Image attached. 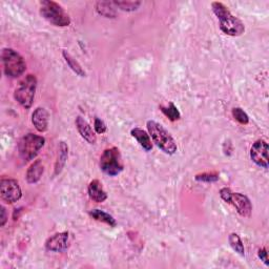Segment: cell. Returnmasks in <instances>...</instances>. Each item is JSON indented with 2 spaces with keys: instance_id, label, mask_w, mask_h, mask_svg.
<instances>
[{
  "instance_id": "cell-1",
  "label": "cell",
  "mask_w": 269,
  "mask_h": 269,
  "mask_svg": "<svg viewBox=\"0 0 269 269\" xmlns=\"http://www.w3.org/2000/svg\"><path fill=\"white\" fill-rule=\"evenodd\" d=\"M211 9H213L215 15L220 21V29L226 35L230 36H241L245 32L244 23L233 16L228 7L225 6L222 2H213L211 3Z\"/></svg>"
},
{
  "instance_id": "cell-2",
  "label": "cell",
  "mask_w": 269,
  "mask_h": 269,
  "mask_svg": "<svg viewBox=\"0 0 269 269\" xmlns=\"http://www.w3.org/2000/svg\"><path fill=\"white\" fill-rule=\"evenodd\" d=\"M148 129L149 133L152 137L153 142L156 144L158 148L167 154H174L178 148H177V143L173 136L170 135V133L164 126L161 125L158 122L150 120L148 121Z\"/></svg>"
},
{
  "instance_id": "cell-3",
  "label": "cell",
  "mask_w": 269,
  "mask_h": 269,
  "mask_svg": "<svg viewBox=\"0 0 269 269\" xmlns=\"http://www.w3.org/2000/svg\"><path fill=\"white\" fill-rule=\"evenodd\" d=\"M40 15L56 27H69L71 24L70 15L63 7L52 0H43L40 2Z\"/></svg>"
},
{
  "instance_id": "cell-4",
  "label": "cell",
  "mask_w": 269,
  "mask_h": 269,
  "mask_svg": "<svg viewBox=\"0 0 269 269\" xmlns=\"http://www.w3.org/2000/svg\"><path fill=\"white\" fill-rule=\"evenodd\" d=\"M1 58L4 73L7 77L18 78L26 72L27 64L22 56L13 48H3Z\"/></svg>"
},
{
  "instance_id": "cell-5",
  "label": "cell",
  "mask_w": 269,
  "mask_h": 269,
  "mask_svg": "<svg viewBox=\"0 0 269 269\" xmlns=\"http://www.w3.org/2000/svg\"><path fill=\"white\" fill-rule=\"evenodd\" d=\"M37 78L34 75H28L23 78L18 86L16 87L14 97L21 107L24 109H30L34 101V97L36 93Z\"/></svg>"
},
{
  "instance_id": "cell-6",
  "label": "cell",
  "mask_w": 269,
  "mask_h": 269,
  "mask_svg": "<svg viewBox=\"0 0 269 269\" xmlns=\"http://www.w3.org/2000/svg\"><path fill=\"white\" fill-rule=\"evenodd\" d=\"M45 143V139L41 136L35 134H28L23 136L18 142V152L23 161H31L34 159L39 151L41 150Z\"/></svg>"
},
{
  "instance_id": "cell-7",
  "label": "cell",
  "mask_w": 269,
  "mask_h": 269,
  "mask_svg": "<svg viewBox=\"0 0 269 269\" xmlns=\"http://www.w3.org/2000/svg\"><path fill=\"white\" fill-rule=\"evenodd\" d=\"M100 168L111 177L118 176L124 168L119 149L111 148L105 150L100 157Z\"/></svg>"
},
{
  "instance_id": "cell-8",
  "label": "cell",
  "mask_w": 269,
  "mask_h": 269,
  "mask_svg": "<svg viewBox=\"0 0 269 269\" xmlns=\"http://www.w3.org/2000/svg\"><path fill=\"white\" fill-rule=\"evenodd\" d=\"M0 197L7 204H13L22 197L19 183L14 179H2L0 181Z\"/></svg>"
},
{
  "instance_id": "cell-9",
  "label": "cell",
  "mask_w": 269,
  "mask_h": 269,
  "mask_svg": "<svg viewBox=\"0 0 269 269\" xmlns=\"http://www.w3.org/2000/svg\"><path fill=\"white\" fill-rule=\"evenodd\" d=\"M250 158L260 167L268 168V144L264 140H258L250 150Z\"/></svg>"
},
{
  "instance_id": "cell-10",
  "label": "cell",
  "mask_w": 269,
  "mask_h": 269,
  "mask_svg": "<svg viewBox=\"0 0 269 269\" xmlns=\"http://www.w3.org/2000/svg\"><path fill=\"white\" fill-rule=\"evenodd\" d=\"M69 247V232H59L55 233L51 238H48L45 242V248L48 251L53 252H62L67 250Z\"/></svg>"
},
{
  "instance_id": "cell-11",
  "label": "cell",
  "mask_w": 269,
  "mask_h": 269,
  "mask_svg": "<svg viewBox=\"0 0 269 269\" xmlns=\"http://www.w3.org/2000/svg\"><path fill=\"white\" fill-rule=\"evenodd\" d=\"M231 204H232L235 207L240 216L244 218L250 217L252 213V205L250 200L245 194H242L240 192H233Z\"/></svg>"
},
{
  "instance_id": "cell-12",
  "label": "cell",
  "mask_w": 269,
  "mask_h": 269,
  "mask_svg": "<svg viewBox=\"0 0 269 269\" xmlns=\"http://www.w3.org/2000/svg\"><path fill=\"white\" fill-rule=\"evenodd\" d=\"M48 119H50V115L43 108H37L32 114V123L40 133H44L47 130Z\"/></svg>"
},
{
  "instance_id": "cell-13",
  "label": "cell",
  "mask_w": 269,
  "mask_h": 269,
  "mask_svg": "<svg viewBox=\"0 0 269 269\" xmlns=\"http://www.w3.org/2000/svg\"><path fill=\"white\" fill-rule=\"evenodd\" d=\"M76 127L78 133L80 134V136L83 138V139L89 143V144H95L97 142V137L96 134L93 130L92 126L87 123V121L84 120L82 117L78 116L76 118Z\"/></svg>"
},
{
  "instance_id": "cell-14",
  "label": "cell",
  "mask_w": 269,
  "mask_h": 269,
  "mask_svg": "<svg viewBox=\"0 0 269 269\" xmlns=\"http://www.w3.org/2000/svg\"><path fill=\"white\" fill-rule=\"evenodd\" d=\"M88 197L96 203H102L108 199V193L103 190V186L99 180H93L87 189Z\"/></svg>"
},
{
  "instance_id": "cell-15",
  "label": "cell",
  "mask_w": 269,
  "mask_h": 269,
  "mask_svg": "<svg viewBox=\"0 0 269 269\" xmlns=\"http://www.w3.org/2000/svg\"><path fill=\"white\" fill-rule=\"evenodd\" d=\"M44 172V167L42 162L40 160L35 161L33 164L30 166L27 172V181L30 184H35L37 183L40 179H41Z\"/></svg>"
},
{
  "instance_id": "cell-16",
  "label": "cell",
  "mask_w": 269,
  "mask_h": 269,
  "mask_svg": "<svg viewBox=\"0 0 269 269\" xmlns=\"http://www.w3.org/2000/svg\"><path fill=\"white\" fill-rule=\"evenodd\" d=\"M130 134H132V136L138 141V143L141 145V148L143 150H145L146 152H150L153 150V143L150 138V135H148L145 130L139 127H135L132 129Z\"/></svg>"
},
{
  "instance_id": "cell-17",
  "label": "cell",
  "mask_w": 269,
  "mask_h": 269,
  "mask_svg": "<svg viewBox=\"0 0 269 269\" xmlns=\"http://www.w3.org/2000/svg\"><path fill=\"white\" fill-rule=\"evenodd\" d=\"M69 156V148L68 145L65 144V142H60L59 145V153H58V158H57L56 161V165H55V175H58L62 172V169L67 163Z\"/></svg>"
},
{
  "instance_id": "cell-18",
  "label": "cell",
  "mask_w": 269,
  "mask_h": 269,
  "mask_svg": "<svg viewBox=\"0 0 269 269\" xmlns=\"http://www.w3.org/2000/svg\"><path fill=\"white\" fill-rule=\"evenodd\" d=\"M89 216H91L93 219L97 220V221L108 224L111 227H116L117 225L116 220L114 219V217L108 213H105V211L101 209H92L91 211H89Z\"/></svg>"
},
{
  "instance_id": "cell-19",
  "label": "cell",
  "mask_w": 269,
  "mask_h": 269,
  "mask_svg": "<svg viewBox=\"0 0 269 269\" xmlns=\"http://www.w3.org/2000/svg\"><path fill=\"white\" fill-rule=\"evenodd\" d=\"M96 10L98 14H100L103 17L107 18H115L116 17V11L114 7L113 2L109 1H99L96 4Z\"/></svg>"
},
{
  "instance_id": "cell-20",
  "label": "cell",
  "mask_w": 269,
  "mask_h": 269,
  "mask_svg": "<svg viewBox=\"0 0 269 269\" xmlns=\"http://www.w3.org/2000/svg\"><path fill=\"white\" fill-rule=\"evenodd\" d=\"M63 57H64L65 61H67L69 67L73 71H74L78 76H80V77H84L85 76V72L83 71L82 68H81V65L79 64V62L76 61V59L73 58L71 54H69L67 51H63Z\"/></svg>"
},
{
  "instance_id": "cell-21",
  "label": "cell",
  "mask_w": 269,
  "mask_h": 269,
  "mask_svg": "<svg viewBox=\"0 0 269 269\" xmlns=\"http://www.w3.org/2000/svg\"><path fill=\"white\" fill-rule=\"evenodd\" d=\"M228 241H230L231 248L237 252V254H239L240 256L245 255V248H244L243 242L238 233H234V232L231 233L230 238H228Z\"/></svg>"
},
{
  "instance_id": "cell-22",
  "label": "cell",
  "mask_w": 269,
  "mask_h": 269,
  "mask_svg": "<svg viewBox=\"0 0 269 269\" xmlns=\"http://www.w3.org/2000/svg\"><path fill=\"white\" fill-rule=\"evenodd\" d=\"M160 110L169 120L172 121H177L181 118L180 112H179V110L173 102H170L168 107H163V105H161Z\"/></svg>"
},
{
  "instance_id": "cell-23",
  "label": "cell",
  "mask_w": 269,
  "mask_h": 269,
  "mask_svg": "<svg viewBox=\"0 0 269 269\" xmlns=\"http://www.w3.org/2000/svg\"><path fill=\"white\" fill-rule=\"evenodd\" d=\"M113 3L120 10L125 12H134L139 9L141 5L140 1H113Z\"/></svg>"
},
{
  "instance_id": "cell-24",
  "label": "cell",
  "mask_w": 269,
  "mask_h": 269,
  "mask_svg": "<svg viewBox=\"0 0 269 269\" xmlns=\"http://www.w3.org/2000/svg\"><path fill=\"white\" fill-rule=\"evenodd\" d=\"M232 117L234 118V120H237L240 124L246 125L249 123L248 115L240 108H234L232 110Z\"/></svg>"
},
{
  "instance_id": "cell-25",
  "label": "cell",
  "mask_w": 269,
  "mask_h": 269,
  "mask_svg": "<svg viewBox=\"0 0 269 269\" xmlns=\"http://www.w3.org/2000/svg\"><path fill=\"white\" fill-rule=\"evenodd\" d=\"M195 180L200 182H205V183H213L219 180V175L216 173H204L195 176Z\"/></svg>"
},
{
  "instance_id": "cell-26",
  "label": "cell",
  "mask_w": 269,
  "mask_h": 269,
  "mask_svg": "<svg viewBox=\"0 0 269 269\" xmlns=\"http://www.w3.org/2000/svg\"><path fill=\"white\" fill-rule=\"evenodd\" d=\"M232 192L231 189H228V187H223V189L220 191V197L222 198L223 201H225L228 204H231V198H232Z\"/></svg>"
},
{
  "instance_id": "cell-27",
  "label": "cell",
  "mask_w": 269,
  "mask_h": 269,
  "mask_svg": "<svg viewBox=\"0 0 269 269\" xmlns=\"http://www.w3.org/2000/svg\"><path fill=\"white\" fill-rule=\"evenodd\" d=\"M94 128H95V132L97 134H104L105 132H107V125H105L104 122L99 119V118H96L95 119V123H94Z\"/></svg>"
},
{
  "instance_id": "cell-28",
  "label": "cell",
  "mask_w": 269,
  "mask_h": 269,
  "mask_svg": "<svg viewBox=\"0 0 269 269\" xmlns=\"http://www.w3.org/2000/svg\"><path fill=\"white\" fill-rule=\"evenodd\" d=\"M258 256H259V258L261 259V261H263L264 264H265L266 266L269 265L268 255H267V250H266V248H260V249H259V252H258Z\"/></svg>"
},
{
  "instance_id": "cell-29",
  "label": "cell",
  "mask_w": 269,
  "mask_h": 269,
  "mask_svg": "<svg viewBox=\"0 0 269 269\" xmlns=\"http://www.w3.org/2000/svg\"><path fill=\"white\" fill-rule=\"evenodd\" d=\"M5 223H6V213H5L4 207L1 206V223H0V225L4 226Z\"/></svg>"
}]
</instances>
